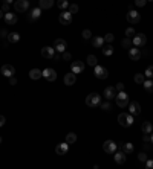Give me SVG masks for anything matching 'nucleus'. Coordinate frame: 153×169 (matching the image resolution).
<instances>
[{"label":"nucleus","instance_id":"7","mask_svg":"<svg viewBox=\"0 0 153 169\" xmlns=\"http://www.w3.org/2000/svg\"><path fill=\"white\" fill-rule=\"evenodd\" d=\"M117 143L113 142V140H106L104 143H103V149H104V152L107 154H115L117 152Z\"/></svg>","mask_w":153,"mask_h":169},{"label":"nucleus","instance_id":"15","mask_svg":"<svg viewBox=\"0 0 153 169\" xmlns=\"http://www.w3.org/2000/svg\"><path fill=\"white\" fill-rule=\"evenodd\" d=\"M0 72H2V75H3V76L9 78V76H14V73H15V69L12 67L11 64H3V66H2V69H0Z\"/></svg>","mask_w":153,"mask_h":169},{"label":"nucleus","instance_id":"38","mask_svg":"<svg viewBox=\"0 0 153 169\" xmlns=\"http://www.w3.org/2000/svg\"><path fill=\"white\" fill-rule=\"evenodd\" d=\"M110 108H112V105H110V101H106L101 104V110H104V111H110Z\"/></svg>","mask_w":153,"mask_h":169},{"label":"nucleus","instance_id":"57","mask_svg":"<svg viewBox=\"0 0 153 169\" xmlns=\"http://www.w3.org/2000/svg\"><path fill=\"white\" fill-rule=\"evenodd\" d=\"M147 2H153V0H147Z\"/></svg>","mask_w":153,"mask_h":169},{"label":"nucleus","instance_id":"46","mask_svg":"<svg viewBox=\"0 0 153 169\" xmlns=\"http://www.w3.org/2000/svg\"><path fill=\"white\" fill-rule=\"evenodd\" d=\"M115 89H117L118 91H124V84H123V82H118L117 85H115Z\"/></svg>","mask_w":153,"mask_h":169},{"label":"nucleus","instance_id":"23","mask_svg":"<svg viewBox=\"0 0 153 169\" xmlns=\"http://www.w3.org/2000/svg\"><path fill=\"white\" fill-rule=\"evenodd\" d=\"M5 22H6V24H15V23H17V17H15V14H12V12H6V14H5Z\"/></svg>","mask_w":153,"mask_h":169},{"label":"nucleus","instance_id":"9","mask_svg":"<svg viewBox=\"0 0 153 169\" xmlns=\"http://www.w3.org/2000/svg\"><path fill=\"white\" fill-rule=\"evenodd\" d=\"M54 49L60 52V54H63L66 49H68V43H66V40H63V38H57L55 41H54Z\"/></svg>","mask_w":153,"mask_h":169},{"label":"nucleus","instance_id":"19","mask_svg":"<svg viewBox=\"0 0 153 169\" xmlns=\"http://www.w3.org/2000/svg\"><path fill=\"white\" fill-rule=\"evenodd\" d=\"M129 111L130 114H133V116H136V114H139L141 113V105L138 104V102H129Z\"/></svg>","mask_w":153,"mask_h":169},{"label":"nucleus","instance_id":"6","mask_svg":"<svg viewBox=\"0 0 153 169\" xmlns=\"http://www.w3.org/2000/svg\"><path fill=\"white\" fill-rule=\"evenodd\" d=\"M14 8L17 12H26L29 8V0H15Z\"/></svg>","mask_w":153,"mask_h":169},{"label":"nucleus","instance_id":"53","mask_svg":"<svg viewBox=\"0 0 153 169\" xmlns=\"http://www.w3.org/2000/svg\"><path fill=\"white\" fill-rule=\"evenodd\" d=\"M3 2H5V3H9V5H11V3L14 2V0H3Z\"/></svg>","mask_w":153,"mask_h":169},{"label":"nucleus","instance_id":"20","mask_svg":"<svg viewBox=\"0 0 153 169\" xmlns=\"http://www.w3.org/2000/svg\"><path fill=\"white\" fill-rule=\"evenodd\" d=\"M40 15H41V8H34L28 14V20L29 22H36L37 18H40Z\"/></svg>","mask_w":153,"mask_h":169},{"label":"nucleus","instance_id":"24","mask_svg":"<svg viewBox=\"0 0 153 169\" xmlns=\"http://www.w3.org/2000/svg\"><path fill=\"white\" fill-rule=\"evenodd\" d=\"M115 161H117L118 165H123V163H126V152H124V151L115 152Z\"/></svg>","mask_w":153,"mask_h":169},{"label":"nucleus","instance_id":"13","mask_svg":"<svg viewBox=\"0 0 153 169\" xmlns=\"http://www.w3.org/2000/svg\"><path fill=\"white\" fill-rule=\"evenodd\" d=\"M84 67H86V66H84V63L77 59V61H72V64H71V72H74L75 75H78V73H81L83 70H84Z\"/></svg>","mask_w":153,"mask_h":169},{"label":"nucleus","instance_id":"54","mask_svg":"<svg viewBox=\"0 0 153 169\" xmlns=\"http://www.w3.org/2000/svg\"><path fill=\"white\" fill-rule=\"evenodd\" d=\"M150 142L153 143V131H152V134H150Z\"/></svg>","mask_w":153,"mask_h":169},{"label":"nucleus","instance_id":"43","mask_svg":"<svg viewBox=\"0 0 153 169\" xmlns=\"http://www.w3.org/2000/svg\"><path fill=\"white\" fill-rule=\"evenodd\" d=\"M135 5L139 6V8H144L147 5V0H135Z\"/></svg>","mask_w":153,"mask_h":169},{"label":"nucleus","instance_id":"44","mask_svg":"<svg viewBox=\"0 0 153 169\" xmlns=\"http://www.w3.org/2000/svg\"><path fill=\"white\" fill-rule=\"evenodd\" d=\"M138 160L142 161V163H145V160H147V154H145V152H139V154H138Z\"/></svg>","mask_w":153,"mask_h":169},{"label":"nucleus","instance_id":"31","mask_svg":"<svg viewBox=\"0 0 153 169\" xmlns=\"http://www.w3.org/2000/svg\"><path fill=\"white\" fill-rule=\"evenodd\" d=\"M101 49H103V54H104V55H106V56H110V55H113V47H112V46H110V44H107V46H103Z\"/></svg>","mask_w":153,"mask_h":169},{"label":"nucleus","instance_id":"36","mask_svg":"<svg viewBox=\"0 0 153 169\" xmlns=\"http://www.w3.org/2000/svg\"><path fill=\"white\" fill-rule=\"evenodd\" d=\"M68 9H69V12L74 15V14H77V12H78L80 8H78V5H77V3H72V5H69V8H68Z\"/></svg>","mask_w":153,"mask_h":169},{"label":"nucleus","instance_id":"14","mask_svg":"<svg viewBox=\"0 0 153 169\" xmlns=\"http://www.w3.org/2000/svg\"><path fill=\"white\" fill-rule=\"evenodd\" d=\"M55 49L54 47H51V46H45L43 49H41V56L43 58H46V59H52L54 58V55H55Z\"/></svg>","mask_w":153,"mask_h":169},{"label":"nucleus","instance_id":"34","mask_svg":"<svg viewBox=\"0 0 153 169\" xmlns=\"http://www.w3.org/2000/svg\"><path fill=\"white\" fill-rule=\"evenodd\" d=\"M132 44H133V43H132V40H130L129 37H126V38L121 41V46H123L124 49H130V47H132Z\"/></svg>","mask_w":153,"mask_h":169},{"label":"nucleus","instance_id":"29","mask_svg":"<svg viewBox=\"0 0 153 169\" xmlns=\"http://www.w3.org/2000/svg\"><path fill=\"white\" fill-rule=\"evenodd\" d=\"M133 149H135V148H133V143H130V142H127V143L123 145V151H124L126 154H132Z\"/></svg>","mask_w":153,"mask_h":169},{"label":"nucleus","instance_id":"16","mask_svg":"<svg viewBox=\"0 0 153 169\" xmlns=\"http://www.w3.org/2000/svg\"><path fill=\"white\" fill-rule=\"evenodd\" d=\"M129 58L132 61H138L141 58V50L135 46V47H130L129 49Z\"/></svg>","mask_w":153,"mask_h":169},{"label":"nucleus","instance_id":"56","mask_svg":"<svg viewBox=\"0 0 153 169\" xmlns=\"http://www.w3.org/2000/svg\"><path fill=\"white\" fill-rule=\"evenodd\" d=\"M0 143H2V137H0Z\"/></svg>","mask_w":153,"mask_h":169},{"label":"nucleus","instance_id":"4","mask_svg":"<svg viewBox=\"0 0 153 169\" xmlns=\"http://www.w3.org/2000/svg\"><path fill=\"white\" fill-rule=\"evenodd\" d=\"M132 43H133V46H136V47H142V46L147 44V37H145V34H135V37L132 38Z\"/></svg>","mask_w":153,"mask_h":169},{"label":"nucleus","instance_id":"18","mask_svg":"<svg viewBox=\"0 0 153 169\" xmlns=\"http://www.w3.org/2000/svg\"><path fill=\"white\" fill-rule=\"evenodd\" d=\"M68 151H69V143H68V142H64V143H58V145L55 146V152H57L58 156H64Z\"/></svg>","mask_w":153,"mask_h":169},{"label":"nucleus","instance_id":"33","mask_svg":"<svg viewBox=\"0 0 153 169\" xmlns=\"http://www.w3.org/2000/svg\"><path fill=\"white\" fill-rule=\"evenodd\" d=\"M66 142L72 145V143H75L77 142V134L75 133H69V134H66Z\"/></svg>","mask_w":153,"mask_h":169},{"label":"nucleus","instance_id":"52","mask_svg":"<svg viewBox=\"0 0 153 169\" xmlns=\"http://www.w3.org/2000/svg\"><path fill=\"white\" fill-rule=\"evenodd\" d=\"M0 35H2V37H8V32H6V31H0Z\"/></svg>","mask_w":153,"mask_h":169},{"label":"nucleus","instance_id":"21","mask_svg":"<svg viewBox=\"0 0 153 169\" xmlns=\"http://www.w3.org/2000/svg\"><path fill=\"white\" fill-rule=\"evenodd\" d=\"M90 43H92L94 47H96V49H101V47L104 46L106 41H104V38H103V37H92V38H90Z\"/></svg>","mask_w":153,"mask_h":169},{"label":"nucleus","instance_id":"5","mask_svg":"<svg viewBox=\"0 0 153 169\" xmlns=\"http://www.w3.org/2000/svg\"><path fill=\"white\" fill-rule=\"evenodd\" d=\"M126 20H127L130 24H138L139 20H141V15H139V12L130 9V11L127 12V15H126Z\"/></svg>","mask_w":153,"mask_h":169},{"label":"nucleus","instance_id":"28","mask_svg":"<svg viewBox=\"0 0 153 169\" xmlns=\"http://www.w3.org/2000/svg\"><path fill=\"white\" fill-rule=\"evenodd\" d=\"M141 130H142V133H150V134H152V131H153L152 122H144L141 126Z\"/></svg>","mask_w":153,"mask_h":169},{"label":"nucleus","instance_id":"25","mask_svg":"<svg viewBox=\"0 0 153 169\" xmlns=\"http://www.w3.org/2000/svg\"><path fill=\"white\" fill-rule=\"evenodd\" d=\"M40 76H43V72L40 70V69H32L31 72H29V78L31 79H40Z\"/></svg>","mask_w":153,"mask_h":169},{"label":"nucleus","instance_id":"1","mask_svg":"<svg viewBox=\"0 0 153 169\" xmlns=\"http://www.w3.org/2000/svg\"><path fill=\"white\" fill-rule=\"evenodd\" d=\"M115 102H117V105L119 108H126L130 102L129 95H127L126 91H119V93H117V96H115Z\"/></svg>","mask_w":153,"mask_h":169},{"label":"nucleus","instance_id":"45","mask_svg":"<svg viewBox=\"0 0 153 169\" xmlns=\"http://www.w3.org/2000/svg\"><path fill=\"white\" fill-rule=\"evenodd\" d=\"M2 11H3V12L9 11V3H5V2H3V5H2Z\"/></svg>","mask_w":153,"mask_h":169},{"label":"nucleus","instance_id":"3","mask_svg":"<svg viewBox=\"0 0 153 169\" xmlns=\"http://www.w3.org/2000/svg\"><path fill=\"white\" fill-rule=\"evenodd\" d=\"M118 122L121 126H132L133 125V114H130V113L118 114Z\"/></svg>","mask_w":153,"mask_h":169},{"label":"nucleus","instance_id":"55","mask_svg":"<svg viewBox=\"0 0 153 169\" xmlns=\"http://www.w3.org/2000/svg\"><path fill=\"white\" fill-rule=\"evenodd\" d=\"M3 17V11H2V8H0V18Z\"/></svg>","mask_w":153,"mask_h":169},{"label":"nucleus","instance_id":"22","mask_svg":"<svg viewBox=\"0 0 153 169\" xmlns=\"http://www.w3.org/2000/svg\"><path fill=\"white\" fill-rule=\"evenodd\" d=\"M54 5V0H38V8L41 9H51Z\"/></svg>","mask_w":153,"mask_h":169},{"label":"nucleus","instance_id":"10","mask_svg":"<svg viewBox=\"0 0 153 169\" xmlns=\"http://www.w3.org/2000/svg\"><path fill=\"white\" fill-rule=\"evenodd\" d=\"M117 93H118V90L113 87V85H109V87L104 89V91H103V96L106 98L107 101H112V99L117 96Z\"/></svg>","mask_w":153,"mask_h":169},{"label":"nucleus","instance_id":"12","mask_svg":"<svg viewBox=\"0 0 153 169\" xmlns=\"http://www.w3.org/2000/svg\"><path fill=\"white\" fill-rule=\"evenodd\" d=\"M95 76L98 79H106L109 76V72H107L106 67H103V66H95Z\"/></svg>","mask_w":153,"mask_h":169},{"label":"nucleus","instance_id":"41","mask_svg":"<svg viewBox=\"0 0 153 169\" xmlns=\"http://www.w3.org/2000/svg\"><path fill=\"white\" fill-rule=\"evenodd\" d=\"M135 34H136V32H135V29H133V28H127V29H126V37H135Z\"/></svg>","mask_w":153,"mask_h":169},{"label":"nucleus","instance_id":"27","mask_svg":"<svg viewBox=\"0 0 153 169\" xmlns=\"http://www.w3.org/2000/svg\"><path fill=\"white\" fill-rule=\"evenodd\" d=\"M142 85H144V89L149 91V93H153V81H152V78L145 79V81L142 82Z\"/></svg>","mask_w":153,"mask_h":169},{"label":"nucleus","instance_id":"39","mask_svg":"<svg viewBox=\"0 0 153 169\" xmlns=\"http://www.w3.org/2000/svg\"><path fill=\"white\" fill-rule=\"evenodd\" d=\"M144 75H145L147 78H153V66H149V67L145 69V72H144Z\"/></svg>","mask_w":153,"mask_h":169},{"label":"nucleus","instance_id":"37","mask_svg":"<svg viewBox=\"0 0 153 169\" xmlns=\"http://www.w3.org/2000/svg\"><path fill=\"white\" fill-rule=\"evenodd\" d=\"M71 59H72V55L69 54V52L64 50V52L61 54V61H71Z\"/></svg>","mask_w":153,"mask_h":169},{"label":"nucleus","instance_id":"11","mask_svg":"<svg viewBox=\"0 0 153 169\" xmlns=\"http://www.w3.org/2000/svg\"><path fill=\"white\" fill-rule=\"evenodd\" d=\"M43 78L46 79V81H49V82H52V81L57 79V72L51 67L45 69V70H43Z\"/></svg>","mask_w":153,"mask_h":169},{"label":"nucleus","instance_id":"26","mask_svg":"<svg viewBox=\"0 0 153 169\" xmlns=\"http://www.w3.org/2000/svg\"><path fill=\"white\" fill-rule=\"evenodd\" d=\"M8 43H17V41H20V34H17V32H11V34H8Z\"/></svg>","mask_w":153,"mask_h":169},{"label":"nucleus","instance_id":"51","mask_svg":"<svg viewBox=\"0 0 153 169\" xmlns=\"http://www.w3.org/2000/svg\"><path fill=\"white\" fill-rule=\"evenodd\" d=\"M5 122H6V119H5V116H2V114H0V128H2V126L5 125Z\"/></svg>","mask_w":153,"mask_h":169},{"label":"nucleus","instance_id":"35","mask_svg":"<svg viewBox=\"0 0 153 169\" xmlns=\"http://www.w3.org/2000/svg\"><path fill=\"white\" fill-rule=\"evenodd\" d=\"M133 79H135V82H136V84H142V82L145 81V75H144V73H136Z\"/></svg>","mask_w":153,"mask_h":169},{"label":"nucleus","instance_id":"30","mask_svg":"<svg viewBox=\"0 0 153 169\" xmlns=\"http://www.w3.org/2000/svg\"><path fill=\"white\" fill-rule=\"evenodd\" d=\"M57 6H58L61 11H66V9L69 8V2H68V0H58V2H57Z\"/></svg>","mask_w":153,"mask_h":169},{"label":"nucleus","instance_id":"49","mask_svg":"<svg viewBox=\"0 0 153 169\" xmlns=\"http://www.w3.org/2000/svg\"><path fill=\"white\" fill-rule=\"evenodd\" d=\"M142 140H144V142H150V133H144Z\"/></svg>","mask_w":153,"mask_h":169},{"label":"nucleus","instance_id":"32","mask_svg":"<svg viewBox=\"0 0 153 169\" xmlns=\"http://www.w3.org/2000/svg\"><path fill=\"white\" fill-rule=\"evenodd\" d=\"M86 61H87V64L92 66V67H95V66L98 64V59H96L95 55H87V59H86Z\"/></svg>","mask_w":153,"mask_h":169},{"label":"nucleus","instance_id":"40","mask_svg":"<svg viewBox=\"0 0 153 169\" xmlns=\"http://www.w3.org/2000/svg\"><path fill=\"white\" fill-rule=\"evenodd\" d=\"M81 35H83V38H84V40H89V38H92V32H90L89 29H84V31L81 32Z\"/></svg>","mask_w":153,"mask_h":169},{"label":"nucleus","instance_id":"8","mask_svg":"<svg viewBox=\"0 0 153 169\" xmlns=\"http://www.w3.org/2000/svg\"><path fill=\"white\" fill-rule=\"evenodd\" d=\"M58 22L61 23V24H64V26L71 24V23H72V14L69 11H63L58 15Z\"/></svg>","mask_w":153,"mask_h":169},{"label":"nucleus","instance_id":"47","mask_svg":"<svg viewBox=\"0 0 153 169\" xmlns=\"http://www.w3.org/2000/svg\"><path fill=\"white\" fill-rule=\"evenodd\" d=\"M52 59H54V61H57V63H58V61H61V54H60V52H55V55H54V58H52Z\"/></svg>","mask_w":153,"mask_h":169},{"label":"nucleus","instance_id":"50","mask_svg":"<svg viewBox=\"0 0 153 169\" xmlns=\"http://www.w3.org/2000/svg\"><path fill=\"white\" fill-rule=\"evenodd\" d=\"M9 84H11V85H15V84H17V78H15V76H9Z\"/></svg>","mask_w":153,"mask_h":169},{"label":"nucleus","instance_id":"17","mask_svg":"<svg viewBox=\"0 0 153 169\" xmlns=\"http://www.w3.org/2000/svg\"><path fill=\"white\" fill-rule=\"evenodd\" d=\"M75 81H77V75L71 72V73H66L64 75V78H63V82H64V85H74L75 84Z\"/></svg>","mask_w":153,"mask_h":169},{"label":"nucleus","instance_id":"2","mask_svg":"<svg viewBox=\"0 0 153 169\" xmlns=\"http://www.w3.org/2000/svg\"><path fill=\"white\" fill-rule=\"evenodd\" d=\"M86 105L90 107V108H95V107L101 105V96H100L98 93H90V95H87V98H86Z\"/></svg>","mask_w":153,"mask_h":169},{"label":"nucleus","instance_id":"42","mask_svg":"<svg viewBox=\"0 0 153 169\" xmlns=\"http://www.w3.org/2000/svg\"><path fill=\"white\" fill-rule=\"evenodd\" d=\"M103 38H104V41H106V43H112L115 37H113V34H106Z\"/></svg>","mask_w":153,"mask_h":169},{"label":"nucleus","instance_id":"48","mask_svg":"<svg viewBox=\"0 0 153 169\" xmlns=\"http://www.w3.org/2000/svg\"><path fill=\"white\" fill-rule=\"evenodd\" d=\"M145 166L149 169H153V160H149V158H147V160H145Z\"/></svg>","mask_w":153,"mask_h":169}]
</instances>
